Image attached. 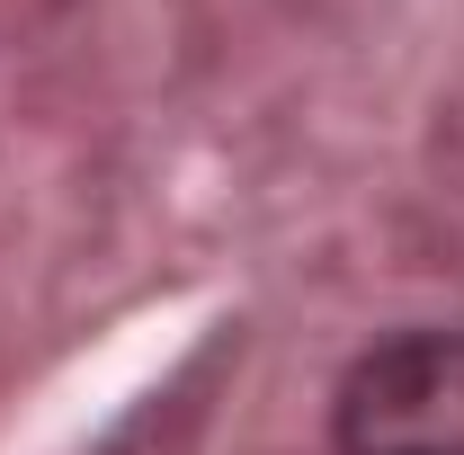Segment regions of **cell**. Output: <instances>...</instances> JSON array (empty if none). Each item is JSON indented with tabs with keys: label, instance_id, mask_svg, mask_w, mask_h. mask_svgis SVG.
<instances>
[{
	"label": "cell",
	"instance_id": "obj_1",
	"mask_svg": "<svg viewBox=\"0 0 464 455\" xmlns=\"http://www.w3.org/2000/svg\"><path fill=\"white\" fill-rule=\"evenodd\" d=\"M340 455H464V331L375 340L331 402Z\"/></svg>",
	"mask_w": 464,
	"mask_h": 455
}]
</instances>
